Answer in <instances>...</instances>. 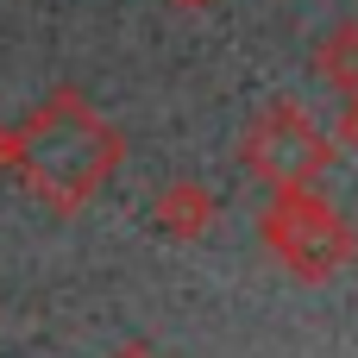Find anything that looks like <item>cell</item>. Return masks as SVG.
<instances>
[{
  "mask_svg": "<svg viewBox=\"0 0 358 358\" xmlns=\"http://www.w3.org/2000/svg\"><path fill=\"white\" fill-rule=\"evenodd\" d=\"M120 157H126L120 126L101 120L76 88L44 94V107H31L13 126V176L57 214H76L94 189H107Z\"/></svg>",
  "mask_w": 358,
  "mask_h": 358,
  "instance_id": "1",
  "label": "cell"
},
{
  "mask_svg": "<svg viewBox=\"0 0 358 358\" xmlns=\"http://www.w3.org/2000/svg\"><path fill=\"white\" fill-rule=\"evenodd\" d=\"M264 245L277 252L283 271L321 283V277H334V271L346 264L352 233H346V220H340L315 189H277V201L264 208Z\"/></svg>",
  "mask_w": 358,
  "mask_h": 358,
  "instance_id": "2",
  "label": "cell"
},
{
  "mask_svg": "<svg viewBox=\"0 0 358 358\" xmlns=\"http://www.w3.org/2000/svg\"><path fill=\"white\" fill-rule=\"evenodd\" d=\"M327 157H334L327 132H321L315 113L296 107V101H271V107L245 126V145H239V164H245L252 176H264L271 189H308V182L327 170Z\"/></svg>",
  "mask_w": 358,
  "mask_h": 358,
  "instance_id": "3",
  "label": "cell"
},
{
  "mask_svg": "<svg viewBox=\"0 0 358 358\" xmlns=\"http://www.w3.org/2000/svg\"><path fill=\"white\" fill-rule=\"evenodd\" d=\"M157 227L176 233V239L208 233V227H214V195H208L201 182H170V189L157 195Z\"/></svg>",
  "mask_w": 358,
  "mask_h": 358,
  "instance_id": "4",
  "label": "cell"
},
{
  "mask_svg": "<svg viewBox=\"0 0 358 358\" xmlns=\"http://www.w3.org/2000/svg\"><path fill=\"white\" fill-rule=\"evenodd\" d=\"M315 69H321L327 88H340V94L352 101V94H358V25H334V31L321 38Z\"/></svg>",
  "mask_w": 358,
  "mask_h": 358,
  "instance_id": "5",
  "label": "cell"
},
{
  "mask_svg": "<svg viewBox=\"0 0 358 358\" xmlns=\"http://www.w3.org/2000/svg\"><path fill=\"white\" fill-rule=\"evenodd\" d=\"M340 138H346V145L358 151V94L346 101V120H340Z\"/></svg>",
  "mask_w": 358,
  "mask_h": 358,
  "instance_id": "6",
  "label": "cell"
},
{
  "mask_svg": "<svg viewBox=\"0 0 358 358\" xmlns=\"http://www.w3.org/2000/svg\"><path fill=\"white\" fill-rule=\"evenodd\" d=\"M6 164H13V132L0 126V170H6Z\"/></svg>",
  "mask_w": 358,
  "mask_h": 358,
  "instance_id": "7",
  "label": "cell"
},
{
  "mask_svg": "<svg viewBox=\"0 0 358 358\" xmlns=\"http://www.w3.org/2000/svg\"><path fill=\"white\" fill-rule=\"evenodd\" d=\"M120 358H151V352H145V346H126V352H120Z\"/></svg>",
  "mask_w": 358,
  "mask_h": 358,
  "instance_id": "8",
  "label": "cell"
},
{
  "mask_svg": "<svg viewBox=\"0 0 358 358\" xmlns=\"http://www.w3.org/2000/svg\"><path fill=\"white\" fill-rule=\"evenodd\" d=\"M170 6H214V0H170Z\"/></svg>",
  "mask_w": 358,
  "mask_h": 358,
  "instance_id": "9",
  "label": "cell"
}]
</instances>
